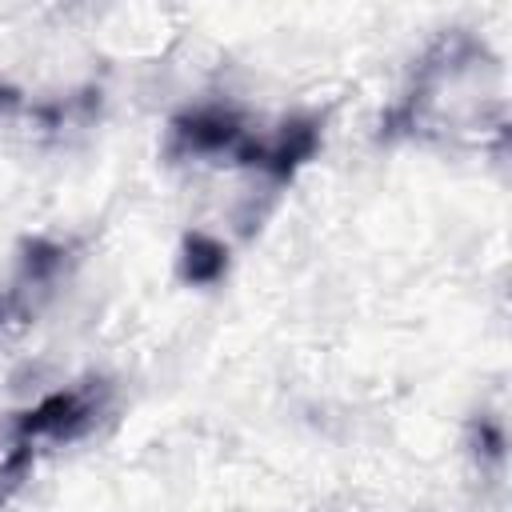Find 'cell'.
Instances as JSON below:
<instances>
[{
	"label": "cell",
	"mask_w": 512,
	"mask_h": 512,
	"mask_svg": "<svg viewBox=\"0 0 512 512\" xmlns=\"http://www.w3.org/2000/svg\"><path fill=\"white\" fill-rule=\"evenodd\" d=\"M88 416V408L80 404V396H52L44 400L36 412H28L24 420V432H52V436H64L72 424H80Z\"/></svg>",
	"instance_id": "6da1fadb"
},
{
	"label": "cell",
	"mask_w": 512,
	"mask_h": 512,
	"mask_svg": "<svg viewBox=\"0 0 512 512\" xmlns=\"http://www.w3.org/2000/svg\"><path fill=\"white\" fill-rule=\"evenodd\" d=\"M184 272H188V280H216L224 272V248L216 240H208V236H192Z\"/></svg>",
	"instance_id": "7a4b0ae2"
}]
</instances>
